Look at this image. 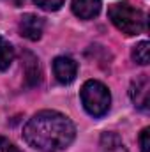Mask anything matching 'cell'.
Masks as SVG:
<instances>
[{
  "mask_svg": "<svg viewBox=\"0 0 150 152\" xmlns=\"http://www.w3.org/2000/svg\"><path fill=\"white\" fill-rule=\"evenodd\" d=\"M53 73L55 78L58 80V83L62 85H69L76 80L78 75V64H76L74 58L71 57H66V55H60L53 60Z\"/></svg>",
  "mask_w": 150,
  "mask_h": 152,
  "instance_id": "cell-5",
  "label": "cell"
},
{
  "mask_svg": "<svg viewBox=\"0 0 150 152\" xmlns=\"http://www.w3.org/2000/svg\"><path fill=\"white\" fill-rule=\"evenodd\" d=\"M44 32V20L37 14H23L20 20V34L28 41H39Z\"/></svg>",
  "mask_w": 150,
  "mask_h": 152,
  "instance_id": "cell-6",
  "label": "cell"
},
{
  "mask_svg": "<svg viewBox=\"0 0 150 152\" xmlns=\"http://www.w3.org/2000/svg\"><path fill=\"white\" fill-rule=\"evenodd\" d=\"M14 48L12 44L0 34V71H5L11 67V64L14 62Z\"/></svg>",
  "mask_w": 150,
  "mask_h": 152,
  "instance_id": "cell-10",
  "label": "cell"
},
{
  "mask_svg": "<svg viewBox=\"0 0 150 152\" xmlns=\"http://www.w3.org/2000/svg\"><path fill=\"white\" fill-rule=\"evenodd\" d=\"M129 96L134 103V106L141 112L149 110V103H150V81L147 75L138 76L133 83H131V90Z\"/></svg>",
  "mask_w": 150,
  "mask_h": 152,
  "instance_id": "cell-4",
  "label": "cell"
},
{
  "mask_svg": "<svg viewBox=\"0 0 150 152\" xmlns=\"http://www.w3.org/2000/svg\"><path fill=\"white\" fill-rule=\"evenodd\" d=\"M5 2H7V4H11L12 7H20V5H23V2H25V0H5Z\"/></svg>",
  "mask_w": 150,
  "mask_h": 152,
  "instance_id": "cell-15",
  "label": "cell"
},
{
  "mask_svg": "<svg viewBox=\"0 0 150 152\" xmlns=\"http://www.w3.org/2000/svg\"><path fill=\"white\" fill-rule=\"evenodd\" d=\"M34 2L44 11H58L66 0H34Z\"/></svg>",
  "mask_w": 150,
  "mask_h": 152,
  "instance_id": "cell-12",
  "label": "cell"
},
{
  "mask_svg": "<svg viewBox=\"0 0 150 152\" xmlns=\"http://www.w3.org/2000/svg\"><path fill=\"white\" fill-rule=\"evenodd\" d=\"M108 18L125 36H138L147 27V16L141 9L131 5L129 2H117L110 5Z\"/></svg>",
  "mask_w": 150,
  "mask_h": 152,
  "instance_id": "cell-2",
  "label": "cell"
},
{
  "mask_svg": "<svg viewBox=\"0 0 150 152\" xmlns=\"http://www.w3.org/2000/svg\"><path fill=\"white\" fill-rule=\"evenodd\" d=\"M140 149L141 152H150V129L145 127L140 134Z\"/></svg>",
  "mask_w": 150,
  "mask_h": 152,
  "instance_id": "cell-13",
  "label": "cell"
},
{
  "mask_svg": "<svg viewBox=\"0 0 150 152\" xmlns=\"http://www.w3.org/2000/svg\"><path fill=\"white\" fill-rule=\"evenodd\" d=\"M71 7L79 20H92L101 12V0H73Z\"/></svg>",
  "mask_w": 150,
  "mask_h": 152,
  "instance_id": "cell-7",
  "label": "cell"
},
{
  "mask_svg": "<svg viewBox=\"0 0 150 152\" xmlns=\"http://www.w3.org/2000/svg\"><path fill=\"white\" fill-rule=\"evenodd\" d=\"M23 67H25V75H27V83L30 87L37 85L41 81V69H39V60L32 55V53H25L23 55Z\"/></svg>",
  "mask_w": 150,
  "mask_h": 152,
  "instance_id": "cell-8",
  "label": "cell"
},
{
  "mask_svg": "<svg viewBox=\"0 0 150 152\" xmlns=\"http://www.w3.org/2000/svg\"><path fill=\"white\" fill-rule=\"evenodd\" d=\"M0 152H21L11 140H7V138H4V136H0Z\"/></svg>",
  "mask_w": 150,
  "mask_h": 152,
  "instance_id": "cell-14",
  "label": "cell"
},
{
  "mask_svg": "<svg viewBox=\"0 0 150 152\" xmlns=\"http://www.w3.org/2000/svg\"><path fill=\"white\" fill-rule=\"evenodd\" d=\"M79 96H81V104L88 115L99 118L110 112L111 94L104 83H101L97 80H88L83 83Z\"/></svg>",
  "mask_w": 150,
  "mask_h": 152,
  "instance_id": "cell-3",
  "label": "cell"
},
{
  "mask_svg": "<svg viewBox=\"0 0 150 152\" xmlns=\"http://www.w3.org/2000/svg\"><path fill=\"white\" fill-rule=\"evenodd\" d=\"M133 58L134 62H138L140 66H147L150 60V42L149 41H141L134 46L133 50Z\"/></svg>",
  "mask_w": 150,
  "mask_h": 152,
  "instance_id": "cell-11",
  "label": "cell"
},
{
  "mask_svg": "<svg viewBox=\"0 0 150 152\" xmlns=\"http://www.w3.org/2000/svg\"><path fill=\"white\" fill-rule=\"evenodd\" d=\"M25 142L39 152H60L76 138V126L69 117L55 110H42L23 127Z\"/></svg>",
  "mask_w": 150,
  "mask_h": 152,
  "instance_id": "cell-1",
  "label": "cell"
},
{
  "mask_svg": "<svg viewBox=\"0 0 150 152\" xmlns=\"http://www.w3.org/2000/svg\"><path fill=\"white\" fill-rule=\"evenodd\" d=\"M101 151L103 152H127L124 142L117 133H103L101 136Z\"/></svg>",
  "mask_w": 150,
  "mask_h": 152,
  "instance_id": "cell-9",
  "label": "cell"
}]
</instances>
